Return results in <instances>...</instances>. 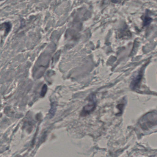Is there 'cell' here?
<instances>
[{"label": "cell", "instance_id": "1", "mask_svg": "<svg viewBox=\"0 0 157 157\" xmlns=\"http://www.w3.org/2000/svg\"><path fill=\"white\" fill-rule=\"evenodd\" d=\"M94 100L93 96H92V97L91 98L90 104H88L87 105L85 106L83 108V110L81 112V116L87 115L94 110L95 109L96 106Z\"/></svg>", "mask_w": 157, "mask_h": 157}, {"label": "cell", "instance_id": "2", "mask_svg": "<svg viewBox=\"0 0 157 157\" xmlns=\"http://www.w3.org/2000/svg\"><path fill=\"white\" fill-rule=\"evenodd\" d=\"M143 69H141L138 74L134 78L131 83V86L133 89H135L139 85V84L141 82V80L143 76Z\"/></svg>", "mask_w": 157, "mask_h": 157}, {"label": "cell", "instance_id": "3", "mask_svg": "<svg viewBox=\"0 0 157 157\" xmlns=\"http://www.w3.org/2000/svg\"><path fill=\"white\" fill-rule=\"evenodd\" d=\"M2 24L5 28L6 35H7L11 28V24L10 23L6 22Z\"/></svg>", "mask_w": 157, "mask_h": 157}, {"label": "cell", "instance_id": "4", "mask_svg": "<svg viewBox=\"0 0 157 157\" xmlns=\"http://www.w3.org/2000/svg\"><path fill=\"white\" fill-rule=\"evenodd\" d=\"M47 91V86L46 85H44L42 88V92H41V96L43 97L46 94V92Z\"/></svg>", "mask_w": 157, "mask_h": 157}]
</instances>
